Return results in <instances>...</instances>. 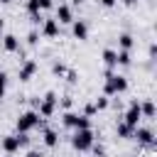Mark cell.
<instances>
[{
    "instance_id": "23",
    "label": "cell",
    "mask_w": 157,
    "mask_h": 157,
    "mask_svg": "<svg viewBox=\"0 0 157 157\" xmlns=\"http://www.w3.org/2000/svg\"><path fill=\"white\" fill-rule=\"evenodd\" d=\"M52 71H54V74H56V76H61V74H66V66H64V64H59V61H56V64H54V66H52Z\"/></svg>"
},
{
    "instance_id": "27",
    "label": "cell",
    "mask_w": 157,
    "mask_h": 157,
    "mask_svg": "<svg viewBox=\"0 0 157 157\" xmlns=\"http://www.w3.org/2000/svg\"><path fill=\"white\" fill-rule=\"evenodd\" d=\"M115 2H118V0H101V5H103V7H113Z\"/></svg>"
},
{
    "instance_id": "24",
    "label": "cell",
    "mask_w": 157,
    "mask_h": 157,
    "mask_svg": "<svg viewBox=\"0 0 157 157\" xmlns=\"http://www.w3.org/2000/svg\"><path fill=\"white\" fill-rule=\"evenodd\" d=\"M37 5H39V10H44V7H52V0H34Z\"/></svg>"
},
{
    "instance_id": "22",
    "label": "cell",
    "mask_w": 157,
    "mask_h": 157,
    "mask_svg": "<svg viewBox=\"0 0 157 157\" xmlns=\"http://www.w3.org/2000/svg\"><path fill=\"white\" fill-rule=\"evenodd\" d=\"M27 42H29V44H37V42H39V32H37V29H32V32L27 34Z\"/></svg>"
},
{
    "instance_id": "3",
    "label": "cell",
    "mask_w": 157,
    "mask_h": 157,
    "mask_svg": "<svg viewBox=\"0 0 157 157\" xmlns=\"http://www.w3.org/2000/svg\"><path fill=\"white\" fill-rule=\"evenodd\" d=\"M93 130L88 128V130H76L74 132V137H71V145H74V150H78V152H88L91 147H93Z\"/></svg>"
},
{
    "instance_id": "20",
    "label": "cell",
    "mask_w": 157,
    "mask_h": 157,
    "mask_svg": "<svg viewBox=\"0 0 157 157\" xmlns=\"http://www.w3.org/2000/svg\"><path fill=\"white\" fill-rule=\"evenodd\" d=\"M93 108H96V110H105V108H108V96L96 98V101H93Z\"/></svg>"
},
{
    "instance_id": "19",
    "label": "cell",
    "mask_w": 157,
    "mask_h": 157,
    "mask_svg": "<svg viewBox=\"0 0 157 157\" xmlns=\"http://www.w3.org/2000/svg\"><path fill=\"white\" fill-rule=\"evenodd\" d=\"M115 59H118V64L120 66H128L132 59H130V52H125V49H120V52H115Z\"/></svg>"
},
{
    "instance_id": "16",
    "label": "cell",
    "mask_w": 157,
    "mask_h": 157,
    "mask_svg": "<svg viewBox=\"0 0 157 157\" xmlns=\"http://www.w3.org/2000/svg\"><path fill=\"white\" fill-rule=\"evenodd\" d=\"M140 113H142V118H155V103L152 101L140 103Z\"/></svg>"
},
{
    "instance_id": "6",
    "label": "cell",
    "mask_w": 157,
    "mask_h": 157,
    "mask_svg": "<svg viewBox=\"0 0 157 157\" xmlns=\"http://www.w3.org/2000/svg\"><path fill=\"white\" fill-rule=\"evenodd\" d=\"M27 145V135H7V137H2V150H5V155H15L20 147H25Z\"/></svg>"
},
{
    "instance_id": "28",
    "label": "cell",
    "mask_w": 157,
    "mask_h": 157,
    "mask_svg": "<svg viewBox=\"0 0 157 157\" xmlns=\"http://www.w3.org/2000/svg\"><path fill=\"white\" fill-rule=\"evenodd\" d=\"M2 32H5V20L0 17V37H2Z\"/></svg>"
},
{
    "instance_id": "33",
    "label": "cell",
    "mask_w": 157,
    "mask_h": 157,
    "mask_svg": "<svg viewBox=\"0 0 157 157\" xmlns=\"http://www.w3.org/2000/svg\"><path fill=\"white\" fill-rule=\"evenodd\" d=\"M5 157H15V155H5Z\"/></svg>"
},
{
    "instance_id": "9",
    "label": "cell",
    "mask_w": 157,
    "mask_h": 157,
    "mask_svg": "<svg viewBox=\"0 0 157 157\" xmlns=\"http://www.w3.org/2000/svg\"><path fill=\"white\" fill-rule=\"evenodd\" d=\"M132 137H135L140 145H155V135H152V130H147V128H135V130H132Z\"/></svg>"
},
{
    "instance_id": "1",
    "label": "cell",
    "mask_w": 157,
    "mask_h": 157,
    "mask_svg": "<svg viewBox=\"0 0 157 157\" xmlns=\"http://www.w3.org/2000/svg\"><path fill=\"white\" fill-rule=\"evenodd\" d=\"M128 91V78L120 74H113V69L105 71V86H103V96H118Z\"/></svg>"
},
{
    "instance_id": "14",
    "label": "cell",
    "mask_w": 157,
    "mask_h": 157,
    "mask_svg": "<svg viewBox=\"0 0 157 157\" xmlns=\"http://www.w3.org/2000/svg\"><path fill=\"white\" fill-rule=\"evenodd\" d=\"M118 44H120V49L130 52V49H132V44H135V37L125 32V34H120V37H118Z\"/></svg>"
},
{
    "instance_id": "7",
    "label": "cell",
    "mask_w": 157,
    "mask_h": 157,
    "mask_svg": "<svg viewBox=\"0 0 157 157\" xmlns=\"http://www.w3.org/2000/svg\"><path fill=\"white\" fill-rule=\"evenodd\" d=\"M140 120H142V113H140V103H137V101H132V103H130V108H128V113L123 115V123H125V125H130V128L135 130Z\"/></svg>"
},
{
    "instance_id": "13",
    "label": "cell",
    "mask_w": 157,
    "mask_h": 157,
    "mask_svg": "<svg viewBox=\"0 0 157 157\" xmlns=\"http://www.w3.org/2000/svg\"><path fill=\"white\" fill-rule=\"evenodd\" d=\"M2 47H5V52H17L20 49V39L15 34H5L2 37Z\"/></svg>"
},
{
    "instance_id": "21",
    "label": "cell",
    "mask_w": 157,
    "mask_h": 157,
    "mask_svg": "<svg viewBox=\"0 0 157 157\" xmlns=\"http://www.w3.org/2000/svg\"><path fill=\"white\" fill-rule=\"evenodd\" d=\"M5 88H7V74L0 71V101H2V96H5Z\"/></svg>"
},
{
    "instance_id": "12",
    "label": "cell",
    "mask_w": 157,
    "mask_h": 157,
    "mask_svg": "<svg viewBox=\"0 0 157 157\" xmlns=\"http://www.w3.org/2000/svg\"><path fill=\"white\" fill-rule=\"evenodd\" d=\"M71 25H74V37H76L78 42H83V39H88V25H86L83 20H74Z\"/></svg>"
},
{
    "instance_id": "11",
    "label": "cell",
    "mask_w": 157,
    "mask_h": 157,
    "mask_svg": "<svg viewBox=\"0 0 157 157\" xmlns=\"http://www.w3.org/2000/svg\"><path fill=\"white\" fill-rule=\"evenodd\" d=\"M56 22H59V25H69V22H74V12H71L69 5H59V7H56Z\"/></svg>"
},
{
    "instance_id": "29",
    "label": "cell",
    "mask_w": 157,
    "mask_h": 157,
    "mask_svg": "<svg viewBox=\"0 0 157 157\" xmlns=\"http://www.w3.org/2000/svg\"><path fill=\"white\" fill-rule=\"evenodd\" d=\"M123 2H125V5H130V7H132V5H135V2H137V0H123Z\"/></svg>"
},
{
    "instance_id": "17",
    "label": "cell",
    "mask_w": 157,
    "mask_h": 157,
    "mask_svg": "<svg viewBox=\"0 0 157 157\" xmlns=\"http://www.w3.org/2000/svg\"><path fill=\"white\" fill-rule=\"evenodd\" d=\"M103 61H105V66H108V69H113V66H118V59H115V52H113V49H105V52H103Z\"/></svg>"
},
{
    "instance_id": "2",
    "label": "cell",
    "mask_w": 157,
    "mask_h": 157,
    "mask_svg": "<svg viewBox=\"0 0 157 157\" xmlns=\"http://www.w3.org/2000/svg\"><path fill=\"white\" fill-rule=\"evenodd\" d=\"M42 123V118H39V113L37 110H27V113H22L20 118H17V123H15V128H17V132L20 135H27L32 128H37Z\"/></svg>"
},
{
    "instance_id": "26",
    "label": "cell",
    "mask_w": 157,
    "mask_h": 157,
    "mask_svg": "<svg viewBox=\"0 0 157 157\" xmlns=\"http://www.w3.org/2000/svg\"><path fill=\"white\" fill-rule=\"evenodd\" d=\"M61 105L69 110V108H71V98H69V96H66V98H61Z\"/></svg>"
},
{
    "instance_id": "18",
    "label": "cell",
    "mask_w": 157,
    "mask_h": 157,
    "mask_svg": "<svg viewBox=\"0 0 157 157\" xmlns=\"http://www.w3.org/2000/svg\"><path fill=\"white\" fill-rule=\"evenodd\" d=\"M115 132H118V137H125V140H128V137H132V128H130V125H125L123 120L118 123V128H115Z\"/></svg>"
},
{
    "instance_id": "10",
    "label": "cell",
    "mask_w": 157,
    "mask_h": 157,
    "mask_svg": "<svg viewBox=\"0 0 157 157\" xmlns=\"http://www.w3.org/2000/svg\"><path fill=\"white\" fill-rule=\"evenodd\" d=\"M42 34L49 37V39L59 37V22L56 20H42Z\"/></svg>"
},
{
    "instance_id": "31",
    "label": "cell",
    "mask_w": 157,
    "mask_h": 157,
    "mask_svg": "<svg viewBox=\"0 0 157 157\" xmlns=\"http://www.w3.org/2000/svg\"><path fill=\"white\" fill-rule=\"evenodd\" d=\"M71 2H74V5H81V2H83V0H71Z\"/></svg>"
},
{
    "instance_id": "4",
    "label": "cell",
    "mask_w": 157,
    "mask_h": 157,
    "mask_svg": "<svg viewBox=\"0 0 157 157\" xmlns=\"http://www.w3.org/2000/svg\"><path fill=\"white\" fill-rule=\"evenodd\" d=\"M56 103H59V98H56V93L54 91H47L44 93V98H42V103H39V118L44 120V118H52L54 115V110H56Z\"/></svg>"
},
{
    "instance_id": "30",
    "label": "cell",
    "mask_w": 157,
    "mask_h": 157,
    "mask_svg": "<svg viewBox=\"0 0 157 157\" xmlns=\"http://www.w3.org/2000/svg\"><path fill=\"white\" fill-rule=\"evenodd\" d=\"M27 157H39V152H27Z\"/></svg>"
},
{
    "instance_id": "32",
    "label": "cell",
    "mask_w": 157,
    "mask_h": 157,
    "mask_svg": "<svg viewBox=\"0 0 157 157\" xmlns=\"http://www.w3.org/2000/svg\"><path fill=\"white\" fill-rule=\"evenodd\" d=\"M0 2H2V5H7V2H10V0H0Z\"/></svg>"
},
{
    "instance_id": "5",
    "label": "cell",
    "mask_w": 157,
    "mask_h": 157,
    "mask_svg": "<svg viewBox=\"0 0 157 157\" xmlns=\"http://www.w3.org/2000/svg\"><path fill=\"white\" fill-rule=\"evenodd\" d=\"M64 125H66V128H74V130H88V128H91V118L66 110V113H64Z\"/></svg>"
},
{
    "instance_id": "25",
    "label": "cell",
    "mask_w": 157,
    "mask_h": 157,
    "mask_svg": "<svg viewBox=\"0 0 157 157\" xmlns=\"http://www.w3.org/2000/svg\"><path fill=\"white\" fill-rule=\"evenodd\" d=\"M66 78H69L71 83H76V71H66Z\"/></svg>"
},
{
    "instance_id": "8",
    "label": "cell",
    "mask_w": 157,
    "mask_h": 157,
    "mask_svg": "<svg viewBox=\"0 0 157 157\" xmlns=\"http://www.w3.org/2000/svg\"><path fill=\"white\" fill-rule=\"evenodd\" d=\"M37 69H39V64H37L34 59H27V61L20 66V81H29V78L37 74Z\"/></svg>"
},
{
    "instance_id": "15",
    "label": "cell",
    "mask_w": 157,
    "mask_h": 157,
    "mask_svg": "<svg viewBox=\"0 0 157 157\" xmlns=\"http://www.w3.org/2000/svg\"><path fill=\"white\" fill-rule=\"evenodd\" d=\"M44 145L47 147H56L59 145V132L56 130H44Z\"/></svg>"
}]
</instances>
